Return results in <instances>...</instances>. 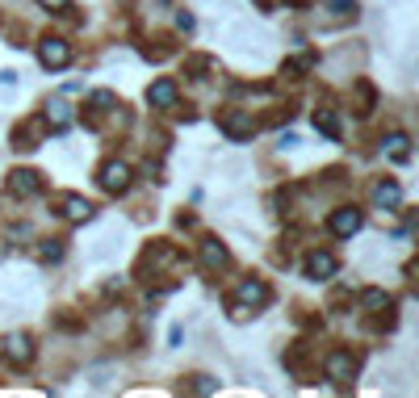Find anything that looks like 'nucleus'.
<instances>
[{
    "label": "nucleus",
    "mask_w": 419,
    "mask_h": 398,
    "mask_svg": "<svg viewBox=\"0 0 419 398\" xmlns=\"http://www.w3.org/2000/svg\"><path fill=\"white\" fill-rule=\"evenodd\" d=\"M38 63L50 67V71H59V67L71 63V46H67L63 38H42V46H38Z\"/></svg>",
    "instance_id": "1"
},
{
    "label": "nucleus",
    "mask_w": 419,
    "mask_h": 398,
    "mask_svg": "<svg viewBox=\"0 0 419 398\" xmlns=\"http://www.w3.org/2000/svg\"><path fill=\"white\" fill-rule=\"evenodd\" d=\"M101 189L105 193H126L130 189V164H122V159H109V164H101Z\"/></svg>",
    "instance_id": "2"
},
{
    "label": "nucleus",
    "mask_w": 419,
    "mask_h": 398,
    "mask_svg": "<svg viewBox=\"0 0 419 398\" xmlns=\"http://www.w3.org/2000/svg\"><path fill=\"white\" fill-rule=\"evenodd\" d=\"M218 126H222V134H227L231 143H243V138H252V130H256V122H252L248 113H239V109H227V113L218 118Z\"/></svg>",
    "instance_id": "3"
},
{
    "label": "nucleus",
    "mask_w": 419,
    "mask_h": 398,
    "mask_svg": "<svg viewBox=\"0 0 419 398\" xmlns=\"http://www.w3.org/2000/svg\"><path fill=\"white\" fill-rule=\"evenodd\" d=\"M361 222H365V218H361V210H357V206H344V210H336V214H332V222H327V227H332L340 239H348V235H357V231H361Z\"/></svg>",
    "instance_id": "4"
},
{
    "label": "nucleus",
    "mask_w": 419,
    "mask_h": 398,
    "mask_svg": "<svg viewBox=\"0 0 419 398\" xmlns=\"http://www.w3.org/2000/svg\"><path fill=\"white\" fill-rule=\"evenodd\" d=\"M8 193H13V197H38V193H42V176L21 168V172L8 176Z\"/></svg>",
    "instance_id": "5"
},
{
    "label": "nucleus",
    "mask_w": 419,
    "mask_h": 398,
    "mask_svg": "<svg viewBox=\"0 0 419 398\" xmlns=\"http://www.w3.org/2000/svg\"><path fill=\"white\" fill-rule=\"evenodd\" d=\"M353 374H357L353 353H344V348H340V353H332V357H327V378H332V382H340V386H344V382H353Z\"/></svg>",
    "instance_id": "6"
},
{
    "label": "nucleus",
    "mask_w": 419,
    "mask_h": 398,
    "mask_svg": "<svg viewBox=\"0 0 419 398\" xmlns=\"http://www.w3.org/2000/svg\"><path fill=\"white\" fill-rule=\"evenodd\" d=\"M176 92H180V88H176V80H168V76H164V80H155V84L147 88V101H151L155 109H172V105H176Z\"/></svg>",
    "instance_id": "7"
},
{
    "label": "nucleus",
    "mask_w": 419,
    "mask_h": 398,
    "mask_svg": "<svg viewBox=\"0 0 419 398\" xmlns=\"http://www.w3.org/2000/svg\"><path fill=\"white\" fill-rule=\"evenodd\" d=\"M336 256L332 252H311L306 256V277H315V281H327V277H336Z\"/></svg>",
    "instance_id": "8"
},
{
    "label": "nucleus",
    "mask_w": 419,
    "mask_h": 398,
    "mask_svg": "<svg viewBox=\"0 0 419 398\" xmlns=\"http://www.w3.org/2000/svg\"><path fill=\"white\" fill-rule=\"evenodd\" d=\"M235 298H239V306H243V311H248V306L256 311V306H264V302H269V285H264V281H243Z\"/></svg>",
    "instance_id": "9"
},
{
    "label": "nucleus",
    "mask_w": 419,
    "mask_h": 398,
    "mask_svg": "<svg viewBox=\"0 0 419 398\" xmlns=\"http://www.w3.org/2000/svg\"><path fill=\"white\" fill-rule=\"evenodd\" d=\"M4 344H8L4 353H8V361H13V365H21V369H25V365L34 361V340H29V336H8Z\"/></svg>",
    "instance_id": "10"
},
{
    "label": "nucleus",
    "mask_w": 419,
    "mask_h": 398,
    "mask_svg": "<svg viewBox=\"0 0 419 398\" xmlns=\"http://www.w3.org/2000/svg\"><path fill=\"white\" fill-rule=\"evenodd\" d=\"M46 126H50L55 134H63V130L71 126V109H67L63 101H50V105H46Z\"/></svg>",
    "instance_id": "11"
},
{
    "label": "nucleus",
    "mask_w": 419,
    "mask_h": 398,
    "mask_svg": "<svg viewBox=\"0 0 419 398\" xmlns=\"http://www.w3.org/2000/svg\"><path fill=\"white\" fill-rule=\"evenodd\" d=\"M399 197H403V189H399L395 180H382V185L374 189V206H378V210H395Z\"/></svg>",
    "instance_id": "12"
},
{
    "label": "nucleus",
    "mask_w": 419,
    "mask_h": 398,
    "mask_svg": "<svg viewBox=\"0 0 419 398\" xmlns=\"http://www.w3.org/2000/svg\"><path fill=\"white\" fill-rule=\"evenodd\" d=\"M201 264H206L210 273H218V269H227V248H222L218 239H210V243H201Z\"/></svg>",
    "instance_id": "13"
},
{
    "label": "nucleus",
    "mask_w": 419,
    "mask_h": 398,
    "mask_svg": "<svg viewBox=\"0 0 419 398\" xmlns=\"http://www.w3.org/2000/svg\"><path fill=\"white\" fill-rule=\"evenodd\" d=\"M63 218H71V222H84V218H92V206L84 201V197H63Z\"/></svg>",
    "instance_id": "14"
},
{
    "label": "nucleus",
    "mask_w": 419,
    "mask_h": 398,
    "mask_svg": "<svg viewBox=\"0 0 419 398\" xmlns=\"http://www.w3.org/2000/svg\"><path fill=\"white\" fill-rule=\"evenodd\" d=\"M382 151H390V159H399V164H403V159L411 155V143H407V134H399V130H395V134L382 143Z\"/></svg>",
    "instance_id": "15"
},
{
    "label": "nucleus",
    "mask_w": 419,
    "mask_h": 398,
    "mask_svg": "<svg viewBox=\"0 0 419 398\" xmlns=\"http://www.w3.org/2000/svg\"><path fill=\"white\" fill-rule=\"evenodd\" d=\"M315 130H323L327 138H340V122L332 109H315Z\"/></svg>",
    "instance_id": "16"
},
{
    "label": "nucleus",
    "mask_w": 419,
    "mask_h": 398,
    "mask_svg": "<svg viewBox=\"0 0 419 398\" xmlns=\"http://www.w3.org/2000/svg\"><path fill=\"white\" fill-rule=\"evenodd\" d=\"M361 302H365L369 311H382V306H390V298H386L382 290H365V294H361Z\"/></svg>",
    "instance_id": "17"
},
{
    "label": "nucleus",
    "mask_w": 419,
    "mask_h": 398,
    "mask_svg": "<svg viewBox=\"0 0 419 398\" xmlns=\"http://www.w3.org/2000/svg\"><path fill=\"white\" fill-rule=\"evenodd\" d=\"M38 256H42V260H59V256H63V243H59V239H46V243L38 248Z\"/></svg>",
    "instance_id": "18"
},
{
    "label": "nucleus",
    "mask_w": 419,
    "mask_h": 398,
    "mask_svg": "<svg viewBox=\"0 0 419 398\" xmlns=\"http://www.w3.org/2000/svg\"><path fill=\"white\" fill-rule=\"evenodd\" d=\"M113 101H118L113 92H92V105H97L101 113H105V109H113Z\"/></svg>",
    "instance_id": "19"
},
{
    "label": "nucleus",
    "mask_w": 419,
    "mask_h": 398,
    "mask_svg": "<svg viewBox=\"0 0 419 398\" xmlns=\"http://www.w3.org/2000/svg\"><path fill=\"white\" fill-rule=\"evenodd\" d=\"M327 4H332V13H340V17H344V13H357V0H327Z\"/></svg>",
    "instance_id": "20"
},
{
    "label": "nucleus",
    "mask_w": 419,
    "mask_h": 398,
    "mask_svg": "<svg viewBox=\"0 0 419 398\" xmlns=\"http://www.w3.org/2000/svg\"><path fill=\"white\" fill-rule=\"evenodd\" d=\"M42 4L55 8V13H67V8H71V0H42Z\"/></svg>",
    "instance_id": "21"
},
{
    "label": "nucleus",
    "mask_w": 419,
    "mask_h": 398,
    "mask_svg": "<svg viewBox=\"0 0 419 398\" xmlns=\"http://www.w3.org/2000/svg\"><path fill=\"white\" fill-rule=\"evenodd\" d=\"M290 4H306V0H290Z\"/></svg>",
    "instance_id": "22"
}]
</instances>
